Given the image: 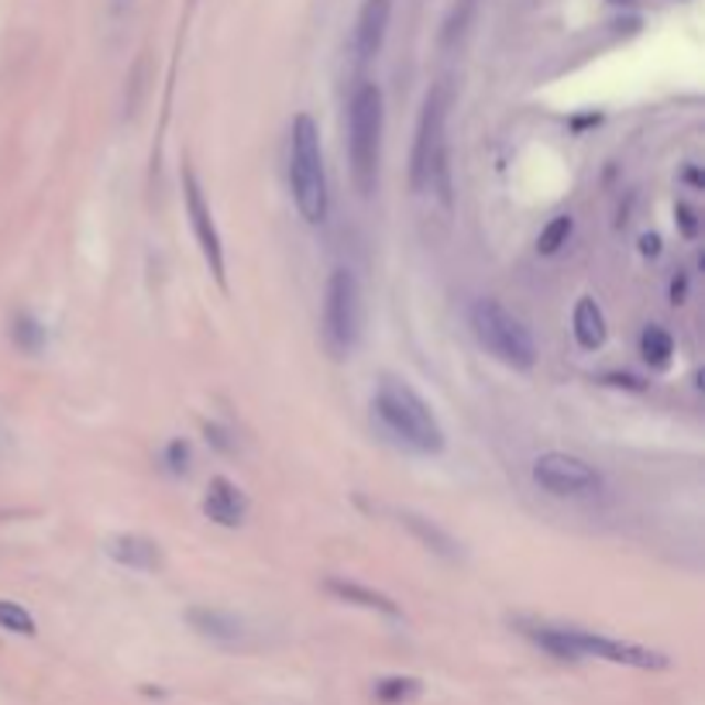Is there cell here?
Listing matches in <instances>:
<instances>
[{"label":"cell","mask_w":705,"mask_h":705,"mask_svg":"<svg viewBox=\"0 0 705 705\" xmlns=\"http://www.w3.org/2000/svg\"><path fill=\"white\" fill-rule=\"evenodd\" d=\"M372 410L392 437L420 451V455H437L444 447V431H441L434 410L410 382L386 376L376 389Z\"/></svg>","instance_id":"obj_1"},{"label":"cell","mask_w":705,"mask_h":705,"mask_svg":"<svg viewBox=\"0 0 705 705\" xmlns=\"http://www.w3.org/2000/svg\"><path fill=\"white\" fill-rule=\"evenodd\" d=\"M290 189L293 204L306 224H324L330 196L324 176V152H321V131L310 115H296L290 131Z\"/></svg>","instance_id":"obj_2"},{"label":"cell","mask_w":705,"mask_h":705,"mask_svg":"<svg viewBox=\"0 0 705 705\" xmlns=\"http://www.w3.org/2000/svg\"><path fill=\"white\" fill-rule=\"evenodd\" d=\"M444 121H447V90L434 87L423 100L413 159H410V183L416 193H437L441 200H451L447 183V141H444Z\"/></svg>","instance_id":"obj_3"},{"label":"cell","mask_w":705,"mask_h":705,"mask_svg":"<svg viewBox=\"0 0 705 705\" xmlns=\"http://www.w3.org/2000/svg\"><path fill=\"white\" fill-rule=\"evenodd\" d=\"M382 121H386L382 90L376 83H361L348 110V155H351V176L361 196H372L379 180Z\"/></svg>","instance_id":"obj_4"},{"label":"cell","mask_w":705,"mask_h":705,"mask_svg":"<svg viewBox=\"0 0 705 705\" xmlns=\"http://www.w3.org/2000/svg\"><path fill=\"white\" fill-rule=\"evenodd\" d=\"M471 330L489 355H496L510 369H533L538 361V345H533L530 330L513 317L510 310L496 300H475L471 303Z\"/></svg>","instance_id":"obj_5"},{"label":"cell","mask_w":705,"mask_h":705,"mask_svg":"<svg viewBox=\"0 0 705 705\" xmlns=\"http://www.w3.org/2000/svg\"><path fill=\"white\" fill-rule=\"evenodd\" d=\"M324 334L337 355H348L361 334V286L351 269H334L324 293Z\"/></svg>","instance_id":"obj_6"},{"label":"cell","mask_w":705,"mask_h":705,"mask_svg":"<svg viewBox=\"0 0 705 705\" xmlns=\"http://www.w3.org/2000/svg\"><path fill=\"white\" fill-rule=\"evenodd\" d=\"M533 482L551 496H588L603 486V478L588 462L564 451H547L533 462Z\"/></svg>","instance_id":"obj_7"},{"label":"cell","mask_w":705,"mask_h":705,"mask_svg":"<svg viewBox=\"0 0 705 705\" xmlns=\"http://www.w3.org/2000/svg\"><path fill=\"white\" fill-rule=\"evenodd\" d=\"M568 630V640L575 647L578 658H603L609 664H627V668H640V671H664L668 658L661 651H651V647H640L630 640H612L603 633H588L578 627H564Z\"/></svg>","instance_id":"obj_8"},{"label":"cell","mask_w":705,"mask_h":705,"mask_svg":"<svg viewBox=\"0 0 705 705\" xmlns=\"http://www.w3.org/2000/svg\"><path fill=\"white\" fill-rule=\"evenodd\" d=\"M183 189H186V214H189L196 241H200L207 269H210V275L220 282V286H224V248H220V235H217L210 204L204 200V186H200V180H196L193 169H186V173H183Z\"/></svg>","instance_id":"obj_9"},{"label":"cell","mask_w":705,"mask_h":705,"mask_svg":"<svg viewBox=\"0 0 705 705\" xmlns=\"http://www.w3.org/2000/svg\"><path fill=\"white\" fill-rule=\"evenodd\" d=\"M389 14H392L389 0H365L361 4L358 21H355V39H351L358 63H369L379 55L386 32H389Z\"/></svg>","instance_id":"obj_10"},{"label":"cell","mask_w":705,"mask_h":705,"mask_svg":"<svg viewBox=\"0 0 705 705\" xmlns=\"http://www.w3.org/2000/svg\"><path fill=\"white\" fill-rule=\"evenodd\" d=\"M204 513L220 523V527H241L245 513H248V499L245 492L231 482V478H210L207 496H204Z\"/></svg>","instance_id":"obj_11"},{"label":"cell","mask_w":705,"mask_h":705,"mask_svg":"<svg viewBox=\"0 0 705 705\" xmlns=\"http://www.w3.org/2000/svg\"><path fill=\"white\" fill-rule=\"evenodd\" d=\"M104 551L115 557L118 564L134 568V572H155L162 564L159 544L149 541V538H138V533H115V538H107Z\"/></svg>","instance_id":"obj_12"},{"label":"cell","mask_w":705,"mask_h":705,"mask_svg":"<svg viewBox=\"0 0 705 705\" xmlns=\"http://www.w3.org/2000/svg\"><path fill=\"white\" fill-rule=\"evenodd\" d=\"M186 619L200 637H210V640H220V643H238L245 637V623L235 612L210 609V606H193L186 612Z\"/></svg>","instance_id":"obj_13"},{"label":"cell","mask_w":705,"mask_h":705,"mask_svg":"<svg viewBox=\"0 0 705 705\" xmlns=\"http://www.w3.org/2000/svg\"><path fill=\"white\" fill-rule=\"evenodd\" d=\"M327 592L341 599V603H351V606H361V609H372V612L400 619V606L392 599H386L382 592H376V588H365V585L345 582V578H327Z\"/></svg>","instance_id":"obj_14"},{"label":"cell","mask_w":705,"mask_h":705,"mask_svg":"<svg viewBox=\"0 0 705 705\" xmlns=\"http://www.w3.org/2000/svg\"><path fill=\"white\" fill-rule=\"evenodd\" d=\"M572 327H575V341L582 348H603L606 341V317H603V310L599 303L592 300V296H582L578 306H575V317H572Z\"/></svg>","instance_id":"obj_15"},{"label":"cell","mask_w":705,"mask_h":705,"mask_svg":"<svg viewBox=\"0 0 705 705\" xmlns=\"http://www.w3.org/2000/svg\"><path fill=\"white\" fill-rule=\"evenodd\" d=\"M478 11V0H451V11L444 18V28H441V45L451 48V45H458L468 32V24Z\"/></svg>","instance_id":"obj_16"},{"label":"cell","mask_w":705,"mask_h":705,"mask_svg":"<svg viewBox=\"0 0 705 705\" xmlns=\"http://www.w3.org/2000/svg\"><path fill=\"white\" fill-rule=\"evenodd\" d=\"M403 523L416 533V538L427 544L431 551H437V554H444V557H458V544L447 538V533L437 527V523H431V520H423V517H413V513H406L403 517Z\"/></svg>","instance_id":"obj_17"},{"label":"cell","mask_w":705,"mask_h":705,"mask_svg":"<svg viewBox=\"0 0 705 705\" xmlns=\"http://www.w3.org/2000/svg\"><path fill=\"white\" fill-rule=\"evenodd\" d=\"M640 351H643L647 361L661 369V365H668L671 355H674V341H671V334L664 327H647L643 337H640Z\"/></svg>","instance_id":"obj_18"},{"label":"cell","mask_w":705,"mask_h":705,"mask_svg":"<svg viewBox=\"0 0 705 705\" xmlns=\"http://www.w3.org/2000/svg\"><path fill=\"white\" fill-rule=\"evenodd\" d=\"M572 231H575V220L568 217V214H557L547 228L541 231V238H538V251L541 256H557V251L568 245V238H572Z\"/></svg>","instance_id":"obj_19"},{"label":"cell","mask_w":705,"mask_h":705,"mask_svg":"<svg viewBox=\"0 0 705 705\" xmlns=\"http://www.w3.org/2000/svg\"><path fill=\"white\" fill-rule=\"evenodd\" d=\"M420 692H423V685H420L416 679H382V682L376 685V698H379L382 705L413 702V698H420Z\"/></svg>","instance_id":"obj_20"},{"label":"cell","mask_w":705,"mask_h":705,"mask_svg":"<svg viewBox=\"0 0 705 705\" xmlns=\"http://www.w3.org/2000/svg\"><path fill=\"white\" fill-rule=\"evenodd\" d=\"M0 627L11 630V633H21V637H35L32 612L18 603H11V599H0Z\"/></svg>","instance_id":"obj_21"},{"label":"cell","mask_w":705,"mask_h":705,"mask_svg":"<svg viewBox=\"0 0 705 705\" xmlns=\"http://www.w3.org/2000/svg\"><path fill=\"white\" fill-rule=\"evenodd\" d=\"M14 345H18L21 351H28V355L42 351V345H45V327H42L35 317L21 314V317L14 321Z\"/></svg>","instance_id":"obj_22"},{"label":"cell","mask_w":705,"mask_h":705,"mask_svg":"<svg viewBox=\"0 0 705 705\" xmlns=\"http://www.w3.org/2000/svg\"><path fill=\"white\" fill-rule=\"evenodd\" d=\"M165 465H169V471L183 475L189 468V444L186 441H173V444H169L165 447Z\"/></svg>","instance_id":"obj_23"},{"label":"cell","mask_w":705,"mask_h":705,"mask_svg":"<svg viewBox=\"0 0 705 705\" xmlns=\"http://www.w3.org/2000/svg\"><path fill=\"white\" fill-rule=\"evenodd\" d=\"M640 251H643V256H658V251H661V238L658 235H643L640 238Z\"/></svg>","instance_id":"obj_24"},{"label":"cell","mask_w":705,"mask_h":705,"mask_svg":"<svg viewBox=\"0 0 705 705\" xmlns=\"http://www.w3.org/2000/svg\"><path fill=\"white\" fill-rule=\"evenodd\" d=\"M679 217H682V228H685V235H695V231H698L695 214H692L688 207H679Z\"/></svg>","instance_id":"obj_25"}]
</instances>
